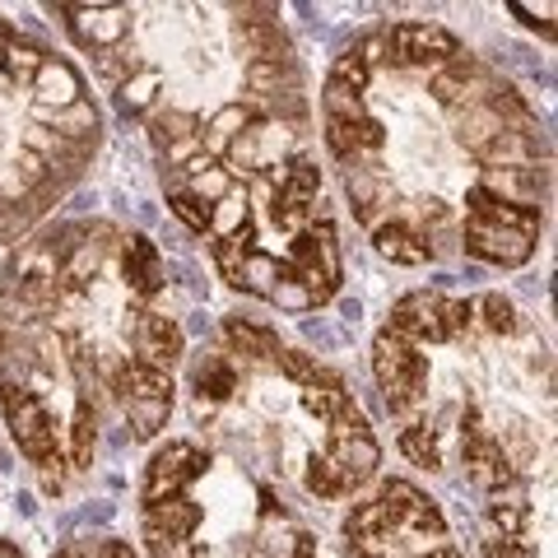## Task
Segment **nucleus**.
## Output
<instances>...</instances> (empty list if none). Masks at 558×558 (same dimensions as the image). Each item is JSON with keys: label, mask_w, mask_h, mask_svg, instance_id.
Here are the masks:
<instances>
[{"label": "nucleus", "mask_w": 558, "mask_h": 558, "mask_svg": "<svg viewBox=\"0 0 558 558\" xmlns=\"http://www.w3.org/2000/svg\"><path fill=\"white\" fill-rule=\"evenodd\" d=\"M470 219H465V252L488 266H526L539 238V209L508 205L494 191L470 186Z\"/></svg>", "instance_id": "obj_1"}, {"label": "nucleus", "mask_w": 558, "mask_h": 558, "mask_svg": "<svg viewBox=\"0 0 558 558\" xmlns=\"http://www.w3.org/2000/svg\"><path fill=\"white\" fill-rule=\"evenodd\" d=\"M377 465H381V447L373 438L368 418L349 405L326 424V451L307 461V488L317 498H344L359 484H368Z\"/></svg>", "instance_id": "obj_2"}, {"label": "nucleus", "mask_w": 558, "mask_h": 558, "mask_svg": "<svg viewBox=\"0 0 558 558\" xmlns=\"http://www.w3.org/2000/svg\"><path fill=\"white\" fill-rule=\"evenodd\" d=\"M363 89H368V51L354 47L336 61L322 94V112H326V145L340 154V159H354L359 149H381V121L368 117L363 108Z\"/></svg>", "instance_id": "obj_3"}, {"label": "nucleus", "mask_w": 558, "mask_h": 558, "mask_svg": "<svg viewBox=\"0 0 558 558\" xmlns=\"http://www.w3.org/2000/svg\"><path fill=\"white\" fill-rule=\"evenodd\" d=\"M340 289V242L336 229L322 219V223H303L293 233V247H289V266L279 275V289H275V303L279 307H317L326 299H336Z\"/></svg>", "instance_id": "obj_4"}, {"label": "nucleus", "mask_w": 558, "mask_h": 558, "mask_svg": "<svg viewBox=\"0 0 558 558\" xmlns=\"http://www.w3.org/2000/svg\"><path fill=\"white\" fill-rule=\"evenodd\" d=\"M470 317L475 307L461 303V299H442L433 289H418V293H405L396 307H391V326L400 340L410 344H442V340H457L470 330Z\"/></svg>", "instance_id": "obj_5"}, {"label": "nucleus", "mask_w": 558, "mask_h": 558, "mask_svg": "<svg viewBox=\"0 0 558 558\" xmlns=\"http://www.w3.org/2000/svg\"><path fill=\"white\" fill-rule=\"evenodd\" d=\"M112 391L121 400V410H126L131 418V433L140 442L154 438L163 424H168V414H172V377L163 368H149V363H126V368H117L112 377Z\"/></svg>", "instance_id": "obj_6"}, {"label": "nucleus", "mask_w": 558, "mask_h": 558, "mask_svg": "<svg viewBox=\"0 0 558 558\" xmlns=\"http://www.w3.org/2000/svg\"><path fill=\"white\" fill-rule=\"evenodd\" d=\"M373 373H377V387L387 391V405L396 414H405L424 400L428 359H424V349L400 340L396 330H381V336L373 340Z\"/></svg>", "instance_id": "obj_7"}, {"label": "nucleus", "mask_w": 558, "mask_h": 558, "mask_svg": "<svg viewBox=\"0 0 558 558\" xmlns=\"http://www.w3.org/2000/svg\"><path fill=\"white\" fill-rule=\"evenodd\" d=\"M0 410H5L14 447H20L33 465H51V461H57V428H51V414H47V405L38 396H33L28 387H14V381H5V387H0Z\"/></svg>", "instance_id": "obj_8"}, {"label": "nucleus", "mask_w": 558, "mask_h": 558, "mask_svg": "<svg viewBox=\"0 0 558 558\" xmlns=\"http://www.w3.org/2000/svg\"><path fill=\"white\" fill-rule=\"evenodd\" d=\"M209 457L196 447V442H168L154 451V461L145 470V484H140V498H145V508L154 502H168V498H186V488L205 475Z\"/></svg>", "instance_id": "obj_9"}, {"label": "nucleus", "mask_w": 558, "mask_h": 558, "mask_svg": "<svg viewBox=\"0 0 558 558\" xmlns=\"http://www.w3.org/2000/svg\"><path fill=\"white\" fill-rule=\"evenodd\" d=\"M381 47L396 65H451L461 57V38L442 24H391Z\"/></svg>", "instance_id": "obj_10"}, {"label": "nucleus", "mask_w": 558, "mask_h": 558, "mask_svg": "<svg viewBox=\"0 0 558 558\" xmlns=\"http://www.w3.org/2000/svg\"><path fill=\"white\" fill-rule=\"evenodd\" d=\"M461 457H465V475L475 480L484 494H502L517 475H512V461L502 457V447L488 438V428L480 424L475 410H465L461 418Z\"/></svg>", "instance_id": "obj_11"}, {"label": "nucleus", "mask_w": 558, "mask_h": 558, "mask_svg": "<svg viewBox=\"0 0 558 558\" xmlns=\"http://www.w3.org/2000/svg\"><path fill=\"white\" fill-rule=\"evenodd\" d=\"M377 502H381V512H387V521L400 535H442L447 531L438 502H433L428 494H418L410 480H387Z\"/></svg>", "instance_id": "obj_12"}, {"label": "nucleus", "mask_w": 558, "mask_h": 558, "mask_svg": "<svg viewBox=\"0 0 558 558\" xmlns=\"http://www.w3.org/2000/svg\"><path fill=\"white\" fill-rule=\"evenodd\" d=\"M317 186H322V172L307 159H293L284 172H279V191H275V205H270L279 229H293V233L303 229V219L312 215V201H317Z\"/></svg>", "instance_id": "obj_13"}, {"label": "nucleus", "mask_w": 558, "mask_h": 558, "mask_svg": "<svg viewBox=\"0 0 558 558\" xmlns=\"http://www.w3.org/2000/svg\"><path fill=\"white\" fill-rule=\"evenodd\" d=\"M201 502H191V498H168V502H154V508H145V545L149 554L159 558L163 549L172 545H182V539L196 535L201 526Z\"/></svg>", "instance_id": "obj_14"}, {"label": "nucleus", "mask_w": 558, "mask_h": 558, "mask_svg": "<svg viewBox=\"0 0 558 558\" xmlns=\"http://www.w3.org/2000/svg\"><path fill=\"white\" fill-rule=\"evenodd\" d=\"M70 20V33L84 47H112L131 33V10L126 5H61Z\"/></svg>", "instance_id": "obj_15"}, {"label": "nucleus", "mask_w": 558, "mask_h": 558, "mask_svg": "<svg viewBox=\"0 0 558 558\" xmlns=\"http://www.w3.org/2000/svg\"><path fill=\"white\" fill-rule=\"evenodd\" d=\"M344 535H349V549H354V558H387L400 531L391 526L387 512H381V502L373 498V502H359V508L349 512Z\"/></svg>", "instance_id": "obj_16"}, {"label": "nucleus", "mask_w": 558, "mask_h": 558, "mask_svg": "<svg viewBox=\"0 0 558 558\" xmlns=\"http://www.w3.org/2000/svg\"><path fill=\"white\" fill-rule=\"evenodd\" d=\"M121 275H126L135 299H154L163 289V256L145 233L126 238V247H121Z\"/></svg>", "instance_id": "obj_17"}, {"label": "nucleus", "mask_w": 558, "mask_h": 558, "mask_svg": "<svg viewBox=\"0 0 558 558\" xmlns=\"http://www.w3.org/2000/svg\"><path fill=\"white\" fill-rule=\"evenodd\" d=\"M135 340H140V363H149V368H172V363L182 359V326L172 322V317H159V312H145L140 317V330H135Z\"/></svg>", "instance_id": "obj_18"}, {"label": "nucleus", "mask_w": 558, "mask_h": 558, "mask_svg": "<svg viewBox=\"0 0 558 558\" xmlns=\"http://www.w3.org/2000/svg\"><path fill=\"white\" fill-rule=\"evenodd\" d=\"M373 242H377V252H381V256L396 260V266H424V260L433 256L428 238H424V233H414L410 223H381V229L373 233Z\"/></svg>", "instance_id": "obj_19"}, {"label": "nucleus", "mask_w": 558, "mask_h": 558, "mask_svg": "<svg viewBox=\"0 0 558 558\" xmlns=\"http://www.w3.org/2000/svg\"><path fill=\"white\" fill-rule=\"evenodd\" d=\"M33 94H38V102H47V108H75L80 102V75L65 61L47 57L38 65V75H33Z\"/></svg>", "instance_id": "obj_20"}, {"label": "nucleus", "mask_w": 558, "mask_h": 558, "mask_svg": "<svg viewBox=\"0 0 558 558\" xmlns=\"http://www.w3.org/2000/svg\"><path fill=\"white\" fill-rule=\"evenodd\" d=\"M279 275H284V266H279L275 256H266V252H247V256H242V266L229 275V284L256 293V299H275Z\"/></svg>", "instance_id": "obj_21"}, {"label": "nucleus", "mask_w": 558, "mask_h": 558, "mask_svg": "<svg viewBox=\"0 0 558 558\" xmlns=\"http://www.w3.org/2000/svg\"><path fill=\"white\" fill-rule=\"evenodd\" d=\"M223 340H229L238 354H252V359H275L279 354V336H275V330L252 326V322H242V317L223 322Z\"/></svg>", "instance_id": "obj_22"}, {"label": "nucleus", "mask_w": 558, "mask_h": 558, "mask_svg": "<svg viewBox=\"0 0 558 558\" xmlns=\"http://www.w3.org/2000/svg\"><path fill=\"white\" fill-rule=\"evenodd\" d=\"M275 363H279V373H284L289 381H299L303 391H312V387H340L336 373L322 368V363L312 359V354H299V349H279Z\"/></svg>", "instance_id": "obj_23"}, {"label": "nucleus", "mask_w": 558, "mask_h": 558, "mask_svg": "<svg viewBox=\"0 0 558 558\" xmlns=\"http://www.w3.org/2000/svg\"><path fill=\"white\" fill-rule=\"evenodd\" d=\"M400 451H405L414 465H424V470H438V465H442L438 433H433L428 424H410L405 433H400Z\"/></svg>", "instance_id": "obj_24"}, {"label": "nucleus", "mask_w": 558, "mask_h": 558, "mask_svg": "<svg viewBox=\"0 0 558 558\" xmlns=\"http://www.w3.org/2000/svg\"><path fill=\"white\" fill-rule=\"evenodd\" d=\"M238 391V377H233V368L223 359H209V363H201L196 368V396H201V405L205 400H229Z\"/></svg>", "instance_id": "obj_25"}, {"label": "nucleus", "mask_w": 558, "mask_h": 558, "mask_svg": "<svg viewBox=\"0 0 558 558\" xmlns=\"http://www.w3.org/2000/svg\"><path fill=\"white\" fill-rule=\"evenodd\" d=\"M252 112L247 108H223L219 117H215V126H209L205 131V149H215V154H223V149H229L233 145V140L242 135V131H247L252 126Z\"/></svg>", "instance_id": "obj_26"}, {"label": "nucleus", "mask_w": 558, "mask_h": 558, "mask_svg": "<svg viewBox=\"0 0 558 558\" xmlns=\"http://www.w3.org/2000/svg\"><path fill=\"white\" fill-rule=\"evenodd\" d=\"M94 442H98L94 410H89V400H80V405H75V424H70V461L89 465L94 461Z\"/></svg>", "instance_id": "obj_27"}, {"label": "nucleus", "mask_w": 558, "mask_h": 558, "mask_svg": "<svg viewBox=\"0 0 558 558\" xmlns=\"http://www.w3.org/2000/svg\"><path fill=\"white\" fill-rule=\"evenodd\" d=\"M303 410L317 414L322 424H330L340 410H349V391L344 387H312V391H303Z\"/></svg>", "instance_id": "obj_28"}, {"label": "nucleus", "mask_w": 558, "mask_h": 558, "mask_svg": "<svg viewBox=\"0 0 558 558\" xmlns=\"http://www.w3.org/2000/svg\"><path fill=\"white\" fill-rule=\"evenodd\" d=\"M168 209H172V215H178V219L186 223V229H196V233H205V229H209V215H215V209H209L205 201L186 196V191H178V186L168 191Z\"/></svg>", "instance_id": "obj_29"}, {"label": "nucleus", "mask_w": 558, "mask_h": 558, "mask_svg": "<svg viewBox=\"0 0 558 558\" xmlns=\"http://www.w3.org/2000/svg\"><path fill=\"white\" fill-rule=\"evenodd\" d=\"M475 307L484 312V326L494 330V336H512V330H517V312H512V303L502 299V293H484Z\"/></svg>", "instance_id": "obj_30"}, {"label": "nucleus", "mask_w": 558, "mask_h": 558, "mask_svg": "<svg viewBox=\"0 0 558 558\" xmlns=\"http://www.w3.org/2000/svg\"><path fill=\"white\" fill-rule=\"evenodd\" d=\"M526 502H494V508H488V521H494V526L502 531L498 539H521V531H526Z\"/></svg>", "instance_id": "obj_31"}, {"label": "nucleus", "mask_w": 558, "mask_h": 558, "mask_svg": "<svg viewBox=\"0 0 558 558\" xmlns=\"http://www.w3.org/2000/svg\"><path fill=\"white\" fill-rule=\"evenodd\" d=\"M154 89H159V75H154V70H140L135 84H121V108H126V112H145Z\"/></svg>", "instance_id": "obj_32"}, {"label": "nucleus", "mask_w": 558, "mask_h": 558, "mask_svg": "<svg viewBox=\"0 0 558 558\" xmlns=\"http://www.w3.org/2000/svg\"><path fill=\"white\" fill-rule=\"evenodd\" d=\"M512 14H521L531 28H545L549 38H554V5L545 0V5H531V0H512Z\"/></svg>", "instance_id": "obj_33"}, {"label": "nucleus", "mask_w": 558, "mask_h": 558, "mask_svg": "<svg viewBox=\"0 0 558 558\" xmlns=\"http://www.w3.org/2000/svg\"><path fill=\"white\" fill-rule=\"evenodd\" d=\"M484 558H535V554H531V545H521V539H488Z\"/></svg>", "instance_id": "obj_34"}, {"label": "nucleus", "mask_w": 558, "mask_h": 558, "mask_svg": "<svg viewBox=\"0 0 558 558\" xmlns=\"http://www.w3.org/2000/svg\"><path fill=\"white\" fill-rule=\"evenodd\" d=\"M159 558H209V554H205V545H201V539H182V545L163 549Z\"/></svg>", "instance_id": "obj_35"}, {"label": "nucleus", "mask_w": 558, "mask_h": 558, "mask_svg": "<svg viewBox=\"0 0 558 558\" xmlns=\"http://www.w3.org/2000/svg\"><path fill=\"white\" fill-rule=\"evenodd\" d=\"M98 558H135V554H131V545H121V539H108V545L98 549Z\"/></svg>", "instance_id": "obj_36"}, {"label": "nucleus", "mask_w": 558, "mask_h": 558, "mask_svg": "<svg viewBox=\"0 0 558 558\" xmlns=\"http://www.w3.org/2000/svg\"><path fill=\"white\" fill-rule=\"evenodd\" d=\"M293 558H317V545H312L307 535H299V545H293Z\"/></svg>", "instance_id": "obj_37"}, {"label": "nucleus", "mask_w": 558, "mask_h": 558, "mask_svg": "<svg viewBox=\"0 0 558 558\" xmlns=\"http://www.w3.org/2000/svg\"><path fill=\"white\" fill-rule=\"evenodd\" d=\"M424 558H461V554H457V549H451V545H438V549H428Z\"/></svg>", "instance_id": "obj_38"}, {"label": "nucleus", "mask_w": 558, "mask_h": 558, "mask_svg": "<svg viewBox=\"0 0 558 558\" xmlns=\"http://www.w3.org/2000/svg\"><path fill=\"white\" fill-rule=\"evenodd\" d=\"M0 558H24V554L14 549V545H5V539H0Z\"/></svg>", "instance_id": "obj_39"}, {"label": "nucleus", "mask_w": 558, "mask_h": 558, "mask_svg": "<svg viewBox=\"0 0 558 558\" xmlns=\"http://www.w3.org/2000/svg\"><path fill=\"white\" fill-rule=\"evenodd\" d=\"M57 558H80V554H70V549H65V554H57Z\"/></svg>", "instance_id": "obj_40"}]
</instances>
